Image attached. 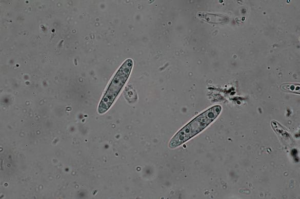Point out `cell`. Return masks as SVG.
<instances>
[{"label": "cell", "instance_id": "3957f363", "mask_svg": "<svg viewBox=\"0 0 300 199\" xmlns=\"http://www.w3.org/2000/svg\"><path fill=\"white\" fill-rule=\"evenodd\" d=\"M281 88L285 91L292 92L296 94H299V83H286L283 84Z\"/></svg>", "mask_w": 300, "mask_h": 199}, {"label": "cell", "instance_id": "7a4b0ae2", "mask_svg": "<svg viewBox=\"0 0 300 199\" xmlns=\"http://www.w3.org/2000/svg\"><path fill=\"white\" fill-rule=\"evenodd\" d=\"M133 66L131 58H127L121 65L108 85L100 101L97 112L106 113L112 105L131 74Z\"/></svg>", "mask_w": 300, "mask_h": 199}, {"label": "cell", "instance_id": "6da1fadb", "mask_svg": "<svg viewBox=\"0 0 300 199\" xmlns=\"http://www.w3.org/2000/svg\"><path fill=\"white\" fill-rule=\"evenodd\" d=\"M221 110V107L215 105L196 116L172 137L169 148H176L200 132L215 120Z\"/></svg>", "mask_w": 300, "mask_h": 199}]
</instances>
